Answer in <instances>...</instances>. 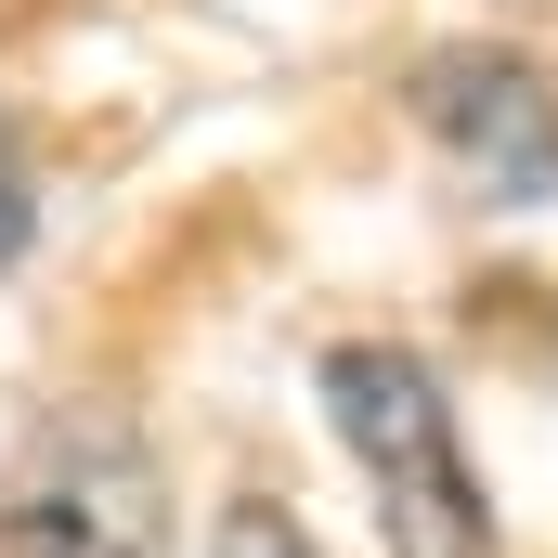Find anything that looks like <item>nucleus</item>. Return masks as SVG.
Masks as SVG:
<instances>
[{
    "mask_svg": "<svg viewBox=\"0 0 558 558\" xmlns=\"http://www.w3.org/2000/svg\"><path fill=\"white\" fill-rule=\"evenodd\" d=\"M26 221H39V195H26V143H13V118H0V260L26 247Z\"/></svg>",
    "mask_w": 558,
    "mask_h": 558,
    "instance_id": "39448f33",
    "label": "nucleus"
},
{
    "mask_svg": "<svg viewBox=\"0 0 558 558\" xmlns=\"http://www.w3.org/2000/svg\"><path fill=\"white\" fill-rule=\"evenodd\" d=\"M325 416H338V454H351L390 558H507L494 494L454 441V403L403 338H338L325 351Z\"/></svg>",
    "mask_w": 558,
    "mask_h": 558,
    "instance_id": "f257e3e1",
    "label": "nucleus"
},
{
    "mask_svg": "<svg viewBox=\"0 0 558 558\" xmlns=\"http://www.w3.org/2000/svg\"><path fill=\"white\" fill-rule=\"evenodd\" d=\"M416 118H428V143H441L494 208L558 195V92L520 65V52H481V39L428 52L416 65Z\"/></svg>",
    "mask_w": 558,
    "mask_h": 558,
    "instance_id": "7ed1b4c3",
    "label": "nucleus"
},
{
    "mask_svg": "<svg viewBox=\"0 0 558 558\" xmlns=\"http://www.w3.org/2000/svg\"><path fill=\"white\" fill-rule=\"evenodd\" d=\"M0 558H169V468L118 403H65L26 428L0 481Z\"/></svg>",
    "mask_w": 558,
    "mask_h": 558,
    "instance_id": "f03ea898",
    "label": "nucleus"
},
{
    "mask_svg": "<svg viewBox=\"0 0 558 558\" xmlns=\"http://www.w3.org/2000/svg\"><path fill=\"white\" fill-rule=\"evenodd\" d=\"M208 558H325V533H312L286 494H234L221 533H208Z\"/></svg>",
    "mask_w": 558,
    "mask_h": 558,
    "instance_id": "20e7f679",
    "label": "nucleus"
}]
</instances>
